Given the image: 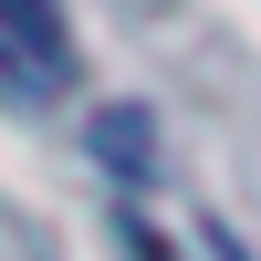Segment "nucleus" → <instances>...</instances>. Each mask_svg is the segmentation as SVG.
Listing matches in <instances>:
<instances>
[{"mask_svg": "<svg viewBox=\"0 0 261 261\" xmlns=\"http://www.w3.org/2000/svg\"><path fill=\"white\" fill-rule=\"evenodd\" d=\"M0 94H21V105L73 94V32H63V0H0Z\"/></svg>", "mask_w": 261, "mask_h": 261, "instance_id": "obj_1", "label": "nucleus"}, {"mask_svg": "<svg viewBox=\"0 0 261 261\" xmlns=\"http://www.w3.org/2000/svg\"><path fill=\"white\" fill-rule=\"evenodd\" d=\"M94 146H105L115 167H146V115H136V105H115V115L94 125Z\"/></svg>", "mask_w": 261, "mask_h": 261, "instance_id": "obj_2", "label": "nucleus"}, {"mask_svg": "<svg viewBox=\"0 0 261 261\" xmlns=\"http://www.w3.org/2000/svg\"><path fill=\"white\" fill-rule=\"evenodd\" d=\"M209 251H220V261H251V241H241V230H209Z\"/></svg>", "mask_w": 261, "mask_h": 261, "instance_id": "obj_3", "label": "nucleus"}]
</instances>
